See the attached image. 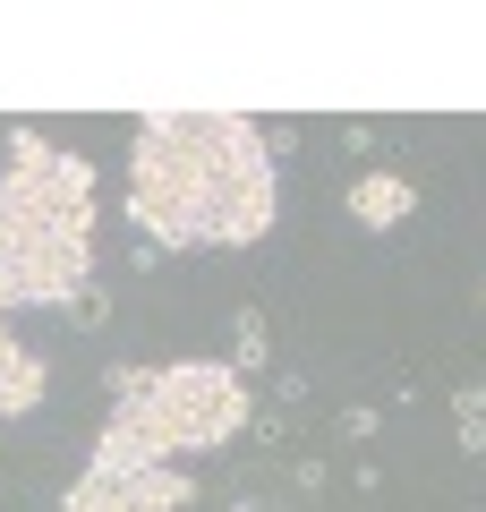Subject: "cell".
Segmentation results:
<instances>
[{"instance_id":"obj_1","label":"cell","mask_w":486,"mask_h":512,"mask_svg":"<svg viewBox=\"0 0 486 512\" xmlns=\"http://www.w3.org/2000/svg\"><path fill=\"white\" fill-rule=\"evenodd\" d=\"M128 222L145 248H256L282 222V163L248 111H145L128 137Z\"/></svg>"},{"instance_id":"obj_2","label":"cell","mask_w":486,"mask_h":512,"mask_svg":"<svg viewBox=\"0 0 486 512\" xmlns=\"http://www.w3.org/2000/svg\"><path fill=\"white\" fill-rule=\"evenodd\" d=\"M0 146V308H69L94 282L103 180L86 154H60L26 120H9Z\"/></svg>"},{"instance_id":"obj_3","label":"cell","mask_w":486,"mask_h":512,"mask_svg":"<svg viewBox=\"0 0 486 512\" xmlns=\"http://www.w3.org/2000/svg\"><path fill=\"white\" fill-rule=\"evenodd\" d=\"M256 427V393L231 359H162L111 367V410L94 427V470H188L205 453H231Z\"/></svg>"},{"instance_id":"obj_4","label":"cell","mask_w":486,"mask_h":512,"mask_svg":"<svg viewBox=\"0 0 486 512\" xmlns=\"http://www.w3.org/2000/svg\"><path fill=\"white\" fill-rule=\"evenodd\" d=\"M197 478L188 470H77V487L60 495V512H188Z\"/></svg>"},{"instance_id":"obj_5","label":"cell","mask_w":486,"mask_h":512,"mask_svg":"<svg viewBox=\"0 0 486 512\" xmlns=\"http://www.w3.org/2000/svg\"><path fill=\"white\" fill-rule=\"evenodd\" d=\"M342 214L359 222V231L384 239V231H401V222L418 214V180H410V171H384V163H376V171H359V180L342 188Z\"/></svg>"},{"instance_id":"obj_6","label":"cell","mask_w":486,"mask_h":512,"mask_svg":"<svg viewBox=\"0 0 486 512\" xmlns=\"http://www.w3.org/2000/svg\"><path fill=\"white\" fill-rule=\"evenodd\" d=\"M35 402H43V359H35V342H18V325L0 308V427L26 419Z\"/></svg>"},{"instance_id":"obj_7","label":"cell","mask_w":486,"mask_h":512,"mask_svg":"<svg viewBox=\"0 0 486 512\" xmlns=\"http://www.w3.org/2000/svg\"><path fill=\"white\" fill-rule=\"evenodd\" d=\"M231 367L239 376H273V316L256 308V299L231 316Z\"/></svg>"},{"instance_id":"obj_8","label":"cell","mask_w":486,"mask_h":512,"mask_svg":"<svg viewBox=\"0 0 486 512\" xmlns=\"http://www.w3.org/2000/svg\"><path fill=\"white\" fill-rule=\"evenodd\" d=\"M452 444H461L469 461L486 453V376L478 384H452Z\"/></svg>"},{"instance_id":"obj_9","label":"cell","mask_w":486,"mask_h":512,"mask_svg":"<svg viewBox=\"0 0 486 512\" xmlns=\"http://www.w3.org/2000/svg\"><path fill=\"white\" fill-rule=\"evenodd\" d=\"M69 325H77V333H103V325H111V291H103V282H86V291L69 299Z\"/></svg>"},{"instance_id":"obj_10","label":"cell","mask_w":486,"mask_h":512,"mask_svg":"<svg viewBox=\"0 0 486 512\" xmlns=\"http://www.w3.org/2000/svg\"><path fill=\"white\" fill-rule=\"evenodd\" d=\"M376 436H384V410L376 402H350L342 410V444H376Z\"/></svg>"},{"instance_id":"obj_11","label":"cell","mask_w":486,"mask_h":512,"mask_svg":"<svg viewBox=\"0 0 486 512\" xmlns=\"http://www.w3.org/2000/svg\"><path fill=\"white\" fill-rule=\"evenodd\" d=\"M324 487H333V470H324L316 453H299V461H290V495H324Z\"/></svg>"},{"instance_id":"obj_12","label":"cell","mask_w":486,"mask_h":512,"mask_svg":"<svg viewBox=\"0 0 486 512\" xmlns=\"http://www.w3.org/2000/svg\"><path fill=\"white\" fill-rule=\"evenodd\" d=\"M273 402H282V410L307 402V376H299V367H273Z\"/></svg>"},{"instance_id":"obj_13","label":"cell","mask_w":486,"mask_h":512,"mask_svg":"<svg viewBox=\"0 0 486 512\" xmlns=\"http://www.w3.org/2000/svg\"><path fill=\"white\" fill-rule=\"evenodd\" d=\"M376 137H384L376 120H350V128H342V154H376Z\"/></svg>"},{"instance_id":"obj_14","label":"cell","mask_w":486,"mask_h":512,"mask_svg":"<svg viewBox=\"0 0 486 512\" xmlns=\"http://www.w3.org/2000/svg\"><path fill=\"white\" fill-rule=\"evenodd\" d=\"M478 316H486V282H478Z\"/></svg>"}]
</instances>
